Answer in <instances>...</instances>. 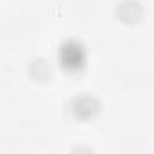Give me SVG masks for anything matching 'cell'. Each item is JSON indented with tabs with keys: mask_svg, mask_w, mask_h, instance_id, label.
I'll return each mask as SVG.
<instances>
[{
	"mask_svg": "<svg viewBox=\"0 0 154 154\" xmlns=\"http://www.w3.org/2000/svg\"><path fill=\"white\" fill-rule=\"evenodd\" d=\"M57 63H59L61 70H65L68 74H77V72L84 70V66L88 63V50H86L84 43L79 39H66L65 43H61V47L57 50Z\"/></svg>",
	"mask_w": 154,
	"mask_h": 154,
	"instance_id": "6da1fadb",
	"label": "cell"
},
{
	"mask_svg": "<svg viewBox=\"0 0 154 154\" xmlns=\"http://www.w3.org/2000/svg\"><path fill=\"white\" fill-rule=\"evenodd\" d=\"M100 100L93 95H79L72 100V113L79 120H91L100 113Z\"/></svg>",
	"mask_w": 154,
	"mask_h": 154,
	"instance_id": "7a4b0ae2",
	"label": "cell"
},
{
	"mask_svg": "<svg viewBox=\"0 0 154 154\" xmlns=\"http://www.w3.org/2000/svg\"><path fill=\"white\" fill-rule=\"evenodd\" d=\"M116 16L125 23H138L143 18V7L138 0H124L116 7Z\"/></svg>",
	"mask_w": 154,
	"mask_h": 154,
	"instance_id": "3957f363",
	"label": "cell"
},
{
	"mask_svg": "<svg viewBox=\"0 0 154 154\" xmlns=\"http://www.w3.org/2000/svg\"><path fill=\"white\" fill-rule=\"evenodd\" d=\"M31 75L34 79H38V81H45V79H48L52 75V68L45 59H36L31 65Z\"/></svg>",
	"mask_w": 154,
	"mask_h": 154,
	"instance_id": "277c9868",
	"label": "cell"
},
{
	"mask_svg": "<svg viewBox=\"0 0 154 154\" xmlns=\"http://www.w3.org/2000/svg\"><path fill=\"white\" fill-rule=\"evenodd\" d=\"M70 154H95V152H93L90 147H82V145H79V147H74Z\"/></svg>",
	"mask_w": 154,
	"mask_h": 154,
	"instance_id": "5b68a950",
	"label": "cell"
}]
</instances>
